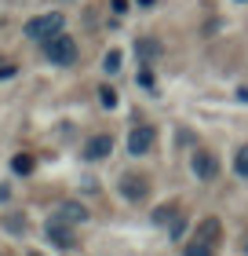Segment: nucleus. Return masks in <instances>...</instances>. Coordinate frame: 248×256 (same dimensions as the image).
<instances>
[{
  "instance_id": "obj_1",
  "label": "nucleus",
  "mask_w": 248,
  "mask_h": 256,
  "mask_svg": "<svg viewBox=\"0 0 248 256\" xmlns=\"http://www.w3.org/2000/svg\"><path fill=\"white\" fill-rule=\"evenodd\" d=\"M44 59L55 62V66H69L77 59V40L69 33H55V37L44 40Z\"/></svg>"
},
{
  "instance_id": "obj_2",
  "label": "nucleus",
  "mask_w": 248,
  "mask_h": 256,
  "mask_svg": "<svg viewBox=\"0 0 248 256\" xmlns=\"http://www.w3.org/2000/svg\"><path fill=\"white\" fill-rule=\"evenodd\" d=\"M62 26H66V18L58 15V11H48V15H37V18H29L26 26H22V33H26L29 40H48V37H55V33H62Z\"/></svg>"
},
{
  "instance_id": "obj_3",
  "label": "nucleus",
  "mask_w": 248,
  "mask_h": 256,
  "mask_svg": "<svg viewBox=\"0 0 248 256\" xmlns=\"http://www.w3.org/2000/svg\"><path fill=\"white\" fill-rule=\"evenodd\" d=\"M117 190H121L124 202L139 205V202H146V198H150V180H146V176H139V172H124L121 183H117Z\"/></svg>"
},
{
  "instance_id": "obj_4",
  "label": "nucleus",
  "mask_w": 248,
  "mask_h": 256,
  "mask_svg": "<svg viewBox=\"0 0 248 256\" xmlns=\"http://www.w3.org/2000/svg\"><path fill=\"white\" fill-rule=\"evenodd\" d=\"M110 154H113V136H106V132L88 136L84 146H80V158H84V161H102V158H110Z\"/></svg>"
},
{
  "instance_id": "obj_5",
  "label": "nucleus",
  "mask_w": 248,
  "mask_h": 256,
  "mask_svg": "<svg viewBox=\"0 0 248 256\" xmlns=\"http://www.w3.org/2000/svg\"><path fill=\"white\" fill-rule=\"evenodd\" d=\"M190 168H194V176H197V180H205V183L219 176V161H216V154H212V150H194Z\"/></svg>"
},
{
  "instance_id": "obj_6",
  "label": "nucleus",
  "mask_w": 248,
  "mask_h": 256,
  "mask_svg": "<svg viewBox=\"0 0 248 256\" xmlns=\"http://www.w3.org/2000/svg\"><path fill=\"white\" fill-rule=\"evenodd\" d=\"M44 234H48V242H51V246H58V249H73V246H77L73 227H69V224H62V220H48Z\"/></svg>"
},
{
  "instance_id": "obj_7",
  "label": "nucleus",
  "mask_w": 248,
  "mask_h": 256,
  "mask_svg": "<svg viewBox=\"0 0 248 256\" xmlns=\"http://www.w3.org/2000/svg\"><path fill=\"white\" fill-rule=\"evenodd\" d=\"M150 146H153V128L150 124H135L132 136H128V154L143 158V154H150Z\"/></svg>"
},
{
  "instance_id": "obj_8",
  "label": "nucleus",
  "mask_w": 248,
  "mask_h": 256,
  "mask_svg": "<svg viewBox=\"0 0 248 256\" xmlns=\"http://www.w3.org/2000/svg\"><path fill=\"white\" fill-rule=\"evenodd\" d=\"M51 220H62V224L77 227V224H88V208L80 205V202H58L55 212H51Z\"/></svg>"
},
{
  "instance_id": "obj_9",
  "label": "nucleus",
  "mask_w": 248,
  "mask_h": 256,
  "mask_svg": "<svg viewBox=\"0 0 248 256\" xmlns=\"http://www.w3.org/2000/svg\"><path fill=\"white\" fill-rule=\"evenodd\" d=\"M219 234H223V224H219L216 216H205V220L197 224V234H194V238H205V242H212V246H216Z\"/></svg>"
},
{
  "instance_id": "obj_10",
  "label": "nucleus",
  "mask_w": 248,
  "mask_h": 256,
  "mask_svg": "<svg viewBox=\"0 0 248 256\" xmlns=\"http://www.w3.org/2000/svg\"><path fill=\"white\" fill-rule=\"evenodd\" d=\"M183 256H216V246L205 238H190V246L183 249Z\"/></svg>"
},
{
  "instance_id": "obj_11",
  "label": "nucleus",
  "mask_w": 248,
  "mask_h": 256,
  "mask_svg": "<svg viewBox=\"0 0 248 256\" xmlns=\"http://www.w3.org/2000/svg\"><path fill=\"white\" fill-rule=\"evenodd\" d=\"M135 52H139V55H143V59L150 62V59H157V55H161V44L153 40V37H143V40L135 44Z\"/></svg>"
},
{
  "instance_id": "obj_12",
  "label": "nucleus",
  "mask_w": 248,
  "mask_h": 256,
  "mask_svg": "<svg viewBox=\"0 0 248 256\" xmlns=\"http://www.w3.org/2000/svg\"><path fill=\"white\" fill-rule=\"evenodd\" d=\"M11 172H15V176H29L33 172V158L29 154H15L11 158Z\"/></svg>"
},
{
  "instance_id": "obj_13",
  "label": "nucleus",
  "mask_w": 248,
  "mask_h": 256,
  "mask_svg": "<svg viewBox=\"0 0 248 256\" xmlns=\"http://www.w3.org/2000/svg\"><path fill=\"white\" fill-rule=\"evenodd\" d=\"M234 172L248 180V143H245V146H238V154H234Z\"/></svg>"
},
{
  "instance_id": "obj_14",
  "label": "nucleus",
  "mask_w": 248,
  "mask_h": 256,
  "mask_svg": "<svg viewBox=\"0 0 248 256\" xmlns=\"http://www.w3.org/2000/svg\"><path fill=\"white\" fill-rule=\"evenodd\" d=\"M102 70L106 74H117V70H121V52H106L102 55Z\"/></svg>"
},
{
  "instance_id": "obj_15",
  "label": "nucleus",
  "mask_w": 248,
  "mask_h": 256,
  "mask_svg": "<svg viewBox=\"0 0 248 256\" xmlns=\"http://www.w3.org/2000/svg\"><path fill=\"white\" fill-rule=\"evenodd\" d=\"M99 102H102L106 110H113V106H117V92H113L110 84H102V88H99Z\"/></svg>"
},
{
  "instance_id": "obj_16",
  "label": "nucleus",
  "mask_w": 248,
  "mask_h": 256,
  "mask_svg": "<svg viewBox=\"0 0 248 256\" xmlns=\"http://www.w3.org/2000/svg\"><path fill=\"white\" fill-rule=\"evenodd\" d=\"M168 220H175V205H161L157 212H153V224H161V227H164Z\"/></svg>"
},
{
  "instance_id": "obj_17",
  "label": "nucleus",
  "mask_w": 248,
  "mask_h": 256,
  "mask_svg": "<svg viewBox=\"0 0 248 256\" xmlns=\"http://www.w3.org/2000/svg\"><path fill=\"white\" fill-rule=\"evenodd\" d=\"M4 227H7V230H26V216L11 212V216H4Z\"/></svg>"
},
{
  "instance_id": "obj_18",
  "label": "nucleus",
  "mask_w": 248,
  "mask_h": 256,
  "mask_svg": "<svg viewBox=\"0 0 248 256\" xmlns=\"http://www.w3.org/2000/svg\"><path fill=\"white\" fill-rule=\"evenodd\" d=\"M139 84H143V88H153V74H150V66L139 70Z\"/></svg>"
},
{
  "instance_id": "obj_19",
  "label": "nucleus",
  "mask_w": 248,
  "mask_h": 256,
  "mask_svg": "<svg viewBox=\"0 0 248 256\" xmlns=\"http://www.w3.org/2000/svg\"><path fill=\"white\" fill-rule=\"evenodd\" d=\"M7 77H15V66H0V80H7Z\"/></svg>"
},
{
  "instance_id": "obj_20",
  "label": "nucleus",
  "mask_w": 248,
  "mask_h": 256,
  "mask_svg": "<svg viewBox=\"0 0 248 256\" xmlns=\"http://www.w3.org/2000/svg\"><path fill=\"white\" fill-rule=\"evenodd\" d=\"M113 11H117V15H124V11H128V0H113Z\"/></svg>"
},
{
  "instance_id": "obj_21",
  "label": "nucleus",
  "mask_w": 248,
  "mask_h": 256,
  "mask_svg": "<svg viewBox=\"0 0 248 256\" xmlns=\"http://www.w3.org/2000/svg\"><path fill=\"white\" fill-rule=\"evenodd\" d=\"M7 198H11V187H7V183H0V202H7Z\"/></svg>"
},
{
  "instance_id": "obj_22",
  "label": "nucleus",
  "mask_w": 248,
  "mask_h": 256,
  "mask_svg": "<svg viewBox=\"0 0 248 256\" xmlns=\"http://www.w3.org/2000/svg\"><path fill=\"white\" fill-rule=\"evenodd\" d=\"M245 252H248V238H245Z\"/></svg>"
},
{
  "instance_id": "obj_23",
  "label": "nucleus",
  "mask_w": 248,
  "mask_h": 256,
  "mask_svg": "<svg viewBox=\"0 0 248 256\" xmlns=\"http://www.w3.org/2000/svg\"><path fill=\"white\" fill-rule=\"evenodd\" d=\"M238 4H248V0H238Z\"/></svg>"
},
{
  "instance_id": "obj_24",
  "label": "nucleus",
  "mask_w": 248,
  "mask_h": 256,
  "mask_svg": "<svg viewBox=\"0 0 248 256\" xmlns=\"http://www.w3.org/2000/svg\"><path fill=\"white\" fill-rule=\"evenodd\" d=\"M29 256H40V252H29Z\"/></svg>"
}]
</instances>
